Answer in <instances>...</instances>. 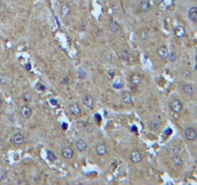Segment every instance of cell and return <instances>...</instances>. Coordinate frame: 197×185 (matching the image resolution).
I'll return each instance as SVG.
<instances>
[{"instance_id":"5","label":"cell","mask_w":197,"mask_h":185,"mask_svg":"<svg viewBox=\"0 0 197 185\" xmlns=\"http://www.w3.org/2000/svg\"><path fill=\"white\" fill-rule=\"evenodd\" d=\"M62 155H63V157L66 158V159H71V158H73V155H75V152H73V150L71 148L65 146V148L62 149Z\"/></svg>"},{"instance_id":"40","label":"cell","mask_w":197,"mask_h":185,"mask_svg":"<svg viewBox=\"0 0 197 185\" xmlns=\"http://www.w3.org/2000/svg\"><path fill=\"white\" fill-rule=\"evenodd\" d=\"M63 82H66V83L69 82V78H68V77H65V79L63 80Z\"/></svg>"},{"instance_id":"18","label":"cell","mask_w":197,"mask_h":185,"mask_svg":"<svg viewBox=\"0 0 197 185\" xmlns=\"http://www.w3.org/2000/svg\"><path fill=\"white\" fill-rule=\"evenodd\" d=\"M150 127L153 131H156L157 132V131H158L160 128V122L157 121V119H154V121L150 122Z\"/></svg>"},{"instance_id":"17","label":"cell","mask_w":197,"mask_h":185,"mask_svg":"<svg viewBox=\"0 0 197 185\" xmlns=\"http://www.w3.org/2000/svg\"><path fill=\"white\" fill-rule=\"evenodd\" d=\"M109 29L112 33H117L120 31V29H121V26H120L116 21H112L109 24Z\"/></svg>"},{"instance_id":"11","label":"cell","mask_w":197,"mask_h":185,"mask_svg":"<svg viewBox=\"0 0 197 185\" xmlns=\"http://www.w3.org/2000/svg\"><path fill=\"white\" fill-rule=\"evenodd\" d=\"M70 111H71V113L73 116H75V117H78L81 114V108L78 104H76V103L72 104V105L70 106Z\"/></svg>"},{"instance_id":"19","label":"cell","mask_w":197,"mask_h":185,"mask_svg":"<svg viewBox=\"0 0 197 185\" xmlns=\"http://www.w3.org/2000/svg\"><path fill=\"white\" fill-rule=\"evenodd\" d=\"M184 92H185V94L191 95H193V92H194V88H193L191 84H187V85H185V87H184Z\"/></svg>"},{"instance_id":"13","label":"cell","mask_w":197,"mask_h":185,"mask_svg":"<svg viewBox=\"0 0 197 185\" xmlns=\"http://www.w3.org/2000/svg\"><path fill=\"white\" fill-rule=\"evenodd\" d=\"M174 33H175V36L177 38H183L185 35V29L184 26L182 25H178L175 30H174Z\"/></svg>"},{"instance_id":"4","label":"cell","mask_w":197,"mask_h":185,"mask_svg":"<svg viewBox=\"0 0 197 185\" xmlns=\"http://www.w3.org/2000/svg\"><path fill=\"white\" fill-rule=\"evenodd\" d=\"M96 152L100 156L105 155L107 152V146L104 144H103V143H100V144L96 146Z\"/></svg>"},{"instance_id":"21","label":"cell","mask_w":197,"mask_h":185,"mask_svg":"<svg viewBox=\"0 0 197 185\" xmlns=\"http://www.w3.org/2000/svg\"><path fill=\"white\" fill-rule=\"evenodd\" d=\"M130 80H131V83H133V85H135V86H138V85H140L141 81H142L141 77L139 76V75H137V74H133V76H131Z\"/></svg>"},{"instance_id":"12","label":"cell","mask_w":197,"mask_h":185,"mask_svg":"<svg viewBox=\"0 0 197 185\" xmlns=\"http://www.w3.org/2000/svg\"><path fill=\"white\" fill-rule=\"evenodd\" d=\"M188 17L191 21L197 23V7H192L188 11Z\"/></svg>"},{"instance_id":"10","label":"cell","mask_w":197,"mask_h":185,"mask_svg":"<svg viewBox=\"0 0 197 185\" xmlns=\"http://www.w3.org/2000/svg\"><path fill=\"white\" fill-rule=\"evenodd\" d=\"M168 54H169V52H168V50H167V48L165 47V46H161V47H160L157 50V55L162 60L167 59Z\"/></svg>"},{"instance_id":"39","label":"cell","mask_w":197,"mask_h":185,"mask_svg":"<svg viewBox=\"0 0 197 185\" xmlns=\"http://www.w3.org/2000/svg\"><path fill=\"white\" fill-rule=\"evenodd\" d=\"M25 68H26V71H30V69H31V65L30 64H26L25 65Z\"/></svg>"},{"instance_id":"9","label":"cell","mask_w":197,"mask_h":185,"mask_svg":"<svg viewBox=\"0 0 197 185\" xmlns=\"http://www.w3.org/2000/svg\"><path fill=\"white\" fill-rule=\"evenodd\" d=\"M130 160L133 162V163H139L142 160V155L141 153L138 151V150H133V152L130 153Z\"/></svg>"},{"instance_id":"26","label":"cell","mask_w":197,"mask_h":185,"mask_svg":"<svg viewBox=\"0 0 197 185\" xmlns=\"http://www.w3.org/2000/svg\"><path fill=\"white\" fill-rule=\"evenodd\" d=\"M123 86H124V84H123V82H122L121 80H116V81H114L113 88H115V89H121V88H123Z\"/></svg>"},{"instance_id":"41","label":"cell","mask_w":197,"mask_h":185,"mask_svg":"<svg viewBox=\"0 0 197 185\" xmlns=\"http://www.w3.org/2000/svg\"><path fill=\"white\" fill-rule=\"evenodd\" d=\"M2 7H3V2H2V0H0V10L2 9Z\"/></svg>"},{"instance_id":"2","label":"cell","mask_w":197,"mask_h":185,"mask_svg":"<svg viewBox=\"0 0 197 185\" xmlns=\"http://www.w3.org/2000/svg\"><path fill=\"white\" fill-rule=\"evenodd\" d=\"M170 107H171L173 112H175V113H180V112L183 110V103H182L180 100L174 99V100H172V102L170 103Z\"/></svg>"},{"instance_id":"27","label":"cell","mask_w":197,"mask_h":185,"mask_svg":"<svg viewBox=\"0 0 197 185\" xmlns=\"http://www.w3.org/2000/svg\"><path fill=\"white\" fill-rule=\"evenodd\" d=\"M7 171L6 170H0V180H4L7 178Z\"/></svg>"},{"instance_id":"37","label":"cell","mask_w":197,"mask_h":185,"mask_svg":"<svg viewBox=\"0 0 197 185\" xmlns=\"http://www.w3.org/2000/svg\"><path fill=\"white\" fill-rule=\"evenodd\" d=\"M108 73H109V78H112V77H113V75H114V71H112V69H110V71H108Z\"/></svg>"},{"instance_id":"32","label":"cell","mask_w":197,"mask_h":185,"mask_svg":"<svg viewBox=\"0 0 197 185\" xmlns=\"http://www.w3.org/2000/svg\"><path fill=\"white\" fill-rule=\"evenodd\" d=\"M49 103H50V105L56 106L57 104H58V101H57V99H55V98H51V99L49 100Z\"/></svg>"},{"instance_id":"34","label":"cell","mask_w":197,"mask_h":185,"mask_svg":"<svg viewBox=\"0 0 197 185\" xmlns=\"http://www.w3.org/2000/svg\"><path fill=\"white\" fill-rule=\"evenodd\" d=\"M171 133H172V129H171V128H167V129L164 131V134H165V135H170Z\"/></svg>"},{"instance_id":"22","label":"cell","mask_w":197,"mask_h":185,"mask_svg":"<svg viewBox=\"0 0 197 185\" xmlns=\"http://www.w3.org/2000/svg\"><path fill=\"white\" fill-rule=\"evenodd\" d=\"M173 164L175 165L176 167H181V166L184 164L183 158L180 157V156H175L173 158Z\"/></svg>"},{"instance_id":"14","label":"cell","mask_w":197,"mask_h":185,"mask_svg":"<svg viewBox=\"0 0 197 185\" xmlns=\"http://www.w3.org/2000/svg\"><path fill=\"white\" fill-rule=\"evenodd\" d=\"M122 100L123 102H125L126 104H131L133 103V96H131L130 92H124L122 95Z\"/></svg>"},{"instance_id":"16","label":"cell","mask_w":197,"mask_h":185,"mask_svg":"<svg viewBox=\"0 0 197 185\" xmlns=\"http://www.w3.org/2000/svg\"><path fill=\"white\" fill-rule=\"evenodd\" d=\"M139 7H140L141 11H143V12H148L151 9L150 3H149V1H147V0H143V1H141Z\"/></svg>"},{"instance_id":"30","label":"cell","mask_w":197,"mask_h":185,"mask_svg":"<svg viewBox=\"0 0 197 185\" xmlns=\"http://www.w3.org/2000/svg\"><path fill=\"white\" fill-rule=\"evenodd\" d=\"M78 74H79V77H81V78H85V77H86V71H85L84 69L80 68V69H78Z\"/></svg>"},{"instance_id":"7","label":"cell","mask_w":197,"mask_h":185,"mask_svg":"<svg viewBox=\"0 0 197 185\" xmlns=\"http://www.w3.org/2000/svg\"><path fill=\"white\" fill-rule=\"evenodd\" d=\"M83 103H84V105L86 106V107L93 108V106H94V104H95V100H94V98H93L92 95H86L83 98Z\"/></svg>"},{"instance_id":"8","label":"cell","mask_w":197,"mask_h":185,"mask_svg":"<svg viewBox=\"0 0 197 185\" xmlns=\"http://www.w3.org/2000/svg\"><path fill=\"white\" fill-rule=\"evenodd\" d=\"M75 148H76V149L78 150V151H80V152L85 151V150H86V149H87L86 142H85L84 140H82V139H79V140H77L76 143H75Z\"/></svg>"},{"instance_id":"33","label":"cell","mask_w":197,"mask_h":185,"mask_svg":"<svg viewBox=\"0 0 197 185\" xmlns=\"http://www.w3.org/2000/svg\"><path fill=\"white\" fill-rule=\"evenodd\" d=\"M95 119H96V121L98 122H102V117H100V114H96V115H95Z\"/></svg>"},{"instance_id":"15","label":"cell","mask_w":197,"mask_h":185,"mask_svg":"<svg viewBox=\"0 0 197 185\" xmlns=\"http://www.w3.org/2000/svg\"><path fill=\"white\" fill-rule=\"evenodd\" d=\"M60 11H61V15H62V17H67L68 15H70V13H71V8H70L68 5H62L61 6V9H60Z\"/></svg>"},{"instance_id":"29","label":"cell","mask_w":197,"mask_h":185,"mask_svg":"<svg viewBox=\"0 0 197 185\" xmlns=\"http://www.w3.org/2000/svg\"><path fill=\"white\" fill-rule=\"evenodd\" d=\"M140 39L142 41H146L147 39H148V34H147V32L142 31V32L140 33Z\"/></svg>"},{"instance_id":"20","label":"cell","mask_w":197,"mask_h":185,"mask_svg":"<svg viewBox=\"0 0 197 185\" xmlns=\"http://www.w3.org/2000/svg\"><path fill=\"white\" fill-rule=\"evenodd\" d=\"M120 56H121L122 60L124 61H129L130 59V53L129 50H127V49H123L121 51V54H120Z\"/></svg>"},{"instance_id":"38","label":"cell","mask_w":197,"mask_h":185,"mask_svg":"<svg viewBox=\"0 0 197 185\" xmlns=\"http://www.w3.org/2000/svg\"><path fill=\"white\" fill-rule=\"evenodd\" d=\"M131 131H133V132H137V127L135 126V125H133V126H131Z\"/></svg>"},{"instance_id":"6","label":"cell","mask_w":197,"mask_h":185,"mask_svg":"<svg viewBox=\"0 0 197 185\" xmlns=\"http://www.w3.org/2000/svg\"><path fill=\"white\" fill-rule=\"evenodd\" d=\"M21 115L24 119H28V118L31 117V115H32V109H31V108L29 106H27V105L22 106L21 109Z\"/></svg>"},{"instance_id":"36","label":"cell","mask_w":197,"mask_h":185,"mask_svg":"<svg viewBox=\"0 0 197 185\" xmlns=\"http://www.w3.org/2000/svg\"><path fill=\"white\" fill-rule=\"evenodd\" d=\"M67 128H68V125H67V123H66V122H63V123H62V129H63V130H66Z\"/></svg>"},{"instance_id":"3","label":"cell","mask_w":197,"mask_h":185,"mask_svg":"<svg viewBox=\"0 0 197 185\" xmlns=\"http://www.w3.org/2000/svg\"><path fill=\"white\" fill-rule=\"evenodd\" d=\"M12 142L17 146H21L24 144L25 139H24V136H23L21 133H15V134H14V136L12 137Z\"/></svg>"},{"instance_id":"31","label":"cell","mask_w":197,"mask_h":185,"mask_svg":"<svg viewBox=\"0 0 197 185\" xmlns=\"http://www.w3.org/2000/svg\"><path fill=\"white\" fill-rule=\"evenodd\" d=\"M183 76L185 77V78H189V77L191 76V72L190 71H188V69H187V71H185L183 72Z\"/></svg>"},{"instance_id":"42","label":"cell","mask_w":197,"mask_h":185,"mask_svg":"<svg viewBox=\"0 0 197 185\" xmlns=\"http://www.w3.org/2000/svg\"><path fill=\"white\" fill-rule=\"evenodd\" d=\"M1 105H2V99L0 98V106H1Z\"/></svg>"},{"instance_id":"24","label":"cell","mask_w":197,"mask_h":185,"mask_svg":"<svg viewBox=\"0 0 197 185\" xmlns=\"http://www.w3.org/2000/svg\"><path fill=\"white\" fill-rule=\"evenodd\" d=\"M10 82V78L6 74H1L0 75V84L2 85H8Z\"/></svg>"},{"instance_id":"35","label":"cell","mask_w":197,"mask_h":185,"mask_svg":"<svg viewBox=\"0 0 197 185\" xmlns=\"http://www.w3.org/2000/svg\"><path fill=\"white\" fill-rule=\"evenodd\" d=\"M38 89H39V90H41V91H45V87L44 86V85L39 84V85H38Z\"/></svg>"},{"instance_id":"1","label":"cell","mask_w":197,"mask_h":185,"mask_svg":"<svg viewBox=\"0 0 197 185\" xmlns=\"http://www.w3.org/2000/svg\"><path fill=\"white\" fill-rule=\"evenodd\" d=\"M185 136L188 141L193 142L197 139V131L194 128H192V127H187L185 130Z\"/></svg>"},{"instance_id":"28","label":"cell","mask_w":197,"mask_h":185,"mask_svg":"<svg viewBox=\"0 0 197 185\" xmlns=\"http://www.w3.org/2000/svg\"><path fill=\"white\" fill-rule=\"evenodd\" d=\"M168 58H169V60L171 61V62L176 61L177 60V54L175 52H170L168 54Z\"/></svg>"},{"instance_id":"23","label":"cell","mask_w":197,"mask_h":185,"mask_svg":"<svg viewBox=\"0 0 197 185\" xmlns=\"http://www.w3.org/2000/svg\"><path fill=\"white\" fill-rule=\"evenodd\" d=\"M21 98L25 102H30L31 100H32V95H31L29 92H24L22 94Z\"/></svg>"},{"instance_id":"25","label":"cell","mask_w":197,"mask_h":185,"mask_svg":"<svg viewBox=\"0 0 197 185\" xmlns=\"http://www.w3.org/2000/svg\"><path fill=\"white\" fill-rule=\"evenodd\" d=\"M46 153H48V160L49 161H55L56 159H57V156L54 154V152H52L51 150H48L46 151Z\"/></svg>"}]
</instances>
